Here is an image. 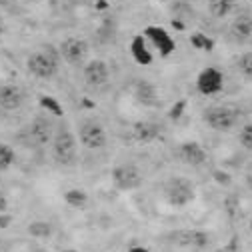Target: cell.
I'll return each mask as SVG.
<instances>
[{
	"mask_svg": "<svg viewBox=\"0 0 252 252\" xmlns=\"http://www.w3.org/2000/svg\"><path fill=\"white\" fill-rule=\"evenodd\" d=\"M238 140H240V146L244 150H252V122L242 126V130L238 134Z\"/></svg>",
	"mask_w": 252,
	"mask_h": 252,
	"instance_id": "26",
	"label": "cell"
},
{
	"mask_svg": "<svg viewBox=\"0 0 252 252\" xmlns=\"http://www.w3.org/2000/svg\"><path fill=\"white\" fill-rule=\"evenodd\" d=\"M196 198V186L186 176H170L162 184V200L172 208H184Z\"/></svg>",
	"mask_w": 252,
	"mask_h": 252,
	"instance_id": "3",
	"label": "cell"
},
{
	"mask_svg": "<svg viewBox=\"0 0 252 252\" xmlns=\"http://www.w3.org/2000/svg\"><path fill=\"white\" fill-rule=\"evenodd\" d=\"M250 232H252V216H250Z\"/></svg>",
	"mask_w": 252,
	"mask_h": 252,
	"instance_id": "35",
	"label": "cell"
},
{
	"mask_svg": "<svg viewBox=\"0 0 252 252\" xmlns=\"http://www.w3.org/2000/svg\"><path fill=\"white\" fill-rule=\"evenodd\" d=\"M184 108H186V98H182V100L174 102V104H172V108H170V112H168L170 120H178V118L184 114Z\"/></svg>",
	"mask_w": 252,
	"mask_h": 252,
	"instance_id": "27",
	"label": "cell"
},
{
	"mask_svg": "<svg viewBox=\"0 0 252 252\" xmlns=\"http://www.w3.org/2000/svg\"><path fill=\"white\" fill-rule=\"evenodd\" d=\"M16 162V152L10 144L0 142V172H6Z\"/></svg>",
	"mask_w": 252,
	"mask_h": 252,
	"instance_id": "21",
	"label": "cell"
},
{
	"mask_svg": "<svg viewBox=\"0 0 252 252\" xmlns=\"http://www.w3.org/2000/svg\"><path fill=\"white\" fill-rule=\"evenodd\" d=\"M130 54H132V58L138 62L140 66L152 64V54H150V50H148L146 40H144L142 34H136L132 38V42H130Z\"/></svg>",
	"mask_w": 252,
	"mask_h": 252,
	"instance_id": "17",
	"label": "cell"
},
{
	"mask_svg": "<svg viewBox=\"0 0 252 252\" xmlns=\"http://www.w3.org/2000/svg\"><path fill=\"white\" fill-rule=\"evenodd\" d=\"M28 234L32 236V238H50L52 236V226L48 222H42V220H36V222L32 224H28Z\"/></svg>",
	"mask_w": 252,
	"mask_h": 252,
	"instance_id": "22",
	"label": "cell"
},
{
	"mask_svg": "<svg viewBox=\"0 0 252 252\" xmlns=\"http://www.w3.org/2000/svg\"><path fill=\"white\" fill-rule=\"evenodd\" d=\"M128 252H148V248H144V246H132V248H128Z\"/></svg>",
	"mask_w": 252,
	"mask_h": 252,
	"instance_id": "32",
	"label": "cell"
},
{
	"mask_svg": "<svg viewBox=\"0 0 252 252\" xmlns=\"http://www.w3.org/2000/svg\"><path fill=\"white\" fill-rule=\"evenodd\" d=\"M230 38L236 42H248L252 40V14L250 12H238L230 22Z\"/></svg>",
	"mask_w": 252,
	"mask_h": 252,
	"instance_id": "15",
	"label": "cell"
},
{
	"mask_svg": "<svg viewBox=\"0 0 252 252\" xmlns=\"http://www.w3.org/2000/svg\"><path fill=\"white\" fill-rule=\"evenodd\" d=\"M26 100V90L16 82H4L0 84V108L12 112L18 110Z\"/></svg>",
	"mask_w": 252,
	"mask_h": 252,
	"instance_id": "13",
	"label": "cell"
},
{
	"mask_svg": "<svg viewBox=\"0 0 252 252\" xmlns=\"http://www.w3.org/2000/svg\"><path fill=\"white\" fill-rule=\"evenodd\" d=\"M52 148V160L58 166H72L76 164V154H78V140L68 128L66 122H60L54 126V134L50 140Z\"/></svg>",
	"mask_w": 252,
	"mask_h": 252,
	"instance_id": "1",
	"label": "cell"
},
{
	"mask_svg": "<svg viewBox=\"0 0 252 252\" xmlns=\"http://www.w3.org/2000/svg\"><path fill=\"white\" fill-rule=\"evenodd\" d=\"M144 182V172L136 162H120L112 168V184L122 192L134 190V188L142 186Z\"/></svg>",
	"mask_w": 252,
	"mask_h": 252,
	"instance_id": "6",
	"label": "cell"
},
{
	"mask_svg": "<svg viewBox=\"0 0 252 252\" xmlns=\"http://www.w3.org/2000/svg\"><path fill=\"white\" fill-rule=\"evenodd\" d=\"M78 140L84 148L88 150H100L106 146L108 142V136H106V130H104V126L98 122V120H94V118H86L80 122L78 126Z\"/></svg>",
	"mask_w": 252,
	"mask_h": 252,
	"instance_id": "7",
	"label": "cell"
},
{
	"mask_svg": "<svg viewBox=\"0 0 252 252\" xmlns=\"http://www.w3.org/2000/svg\"><path fill=\"white\" fill-rule=\"evenodd\" d=\"M60 58V50H56L52 44H44L40 50L32 52L26 58V68L30 74L40 80H52L58 74Z\"/></svg>",
	"mask_w": 252,
	"mask_h": 252,
	"instance_id": "2",
	"label": "cell"
},
{
	"mask_svg": "<svg viewBox=\"0 0 252 252\" xmlns=\"http://www.w3.org/2000/svg\"><path fill=\"white\" fill-rule=\"evenodd\" d=\"M60 56L64 58L66 64L70 66H84L88 62V54H90V46L84 38H78V36H68L60 42Z\"/></svg>",
	"mask_w": 252,
	"mask_h": 252,
	"instance_id": "8",
	"label": "cell"
},
{
	"mask_svg": "<svg viewBox=\"0 0 252 252\" xmlns=\"http://www.w3.org/2000/svg\"><path fill=\"white\" fill-rule=\"evenodd\" d=\"M166 240L172 242V244H178V246H184V248H192V250L200 252V250H206L210 246L212 236L206 230L194 228V230H176V232H170L166 236Z\"/></svg>",
	"mask_w": 252,
	"mask_h": 252,
	"instance_id": "9",
	"label": "cell"
},
{
	"mask_svg": "<svg viewBox=\"0 0 252 252\" xmlns=\"http://www.w3.org/2000/svg\"><path fill=\"white\" fill-rule=\"evenodd\" d=\"M236 6V0H208V12L214 18H226Z\"/></svg>",
	"mask_w": 252,
	"mask_h": 252,
	"instance_id": "19",
	"label": "cell"
},
{
	"mask_svg": "<svg viewBox=\"0 0 252 252\" xmlns=\"http://www.w3.org/2000/svg\"><path fill=\"white\" fill-rule=\"evenodd\" d=\"M134 98H136V102H140L144 106H152V104H156V88L150 82L140 80L134 86Z\"/></svg>",
	"mask_w": 252,
	"mask_h": 252,
	"instance_id": "18",
	"label": "cell"
},
{
	"mask_svg": "<svg viewBox=\"0 0 252 252\" xmlns=\"http://www.w3.org/2000/svg\"><path fill=\"white\" fill-rule=\"evenodd\" d=\"M236 70H238L244 78L252 80V50L242 52V54L238 56V60H236Z\"/></svg>",
	"mask_w": 252,
	"mask_h": 252,
	"instance_id": "23",
	"label": "cell"
},
{
	"mask_svg": "<svg viewBox=\"0 0 252 252\" xmlns=\"http://www.w3.org/2000/svg\"><path fill=\"white\" fill-rule=\"evenodd\" d=\"M240 116H242V112L234 104H214V106L206 108L202 114L208 128H212L216 132H230L238 124Z\"/></svg>",
	"mask_w": 252,
	"mask_h": 252,
	"instance_id": "4",
	"label": "cell"
},
{
	"mask_svg": "<svg viewBox=\"0 0 252 252\" xmlns=\"http://www.w3.org/2000/svg\"><path fill=\"white\" fill-rule=\"evenodd\" d=\"M4 210H6V198L2 192H0V212H4Z\"/></svg>",
	"mask_w": 252,
	"mask_h": 252,
	"instance_id": "31",
	"label": "cell"
},
{
	"mask_svg": "<svg viewBox=\"0 0 252 252\" xmlns=\"http://www.w3.org/2000/svg\"><path fill=\"white\" fill-rule=\"evenodd\" d=\"M10 220H12V216H8V214H0V228H6V226L10 224Z\"/></svg>",
	"mask_w": 252,
	"mask_h": 252,
	"instance_id": "30",
	"label": "cell"
},
{
	"mask_svg": "<svg viewBox=\"0 0 252 252\" xmlns=\"http://www.w3.org/2000/svg\"><path fill=\"white\" fill-rule=\"evenodd\" d=\"M110 78V68L104 60L100 58H94V60H88L86 64L82 66V80L86 86L90 88H100L108 82Z\"/></svg>",
	"mask_w": 252,
	"mask_h": 252,
	"instance_id": "11",
	"label": "cell"
},
{
	"mask_svg": "<svg viewBox=\"0 0 252 252\" xmlns=\"http://www.w3.org/2000/svg\"><path fill=\"white\" fill-rule=\"evenodd\" d=\"M62 252H78V250H62Z\"/></svg>",
	"mask_w": 252,
	"mask_h": 252,
	"instance_id": "34",
	"label": "cell"
},
{
	"mask_svg": "<svg viewBox=\"0 0 252 252\" xmlns=\"http://www.w3.org/2000/svg\"><path fill=\"white\" fill-rule=\"evenodd\" d=\"M218 252H240V238H238V236H232V238L224 244V248H220Z\"/></svg>",
	"mask_w": 252,
	"mask_h": 252,
	"instance_id": "28",
	"label": "cell"
},
{
	"mask_svg": "<svg viewBox=\"0 0 252 252\" xmlns=\"http://www.w3.org/2000/svg\"><path fill=\"white\" fill-rule=\"evenodd\" d=\"M54 126L56 124H52L48 116H36L32 118V122L24 126V130L18 134V138L28 148H42L52 140Z\"/></svg>",
	"mask_w": 252,
	"mask_h": 252,
	"instance_id": "5",
	"label": "cell"
},
{
	"mask_svg": "<svg viewBox=\"0 0 252 252\" xmlns=\"http://www.w3.org/2000/svg\"><path fill=\"white\" fill-rule=\"evenodd\" d=\"M14 0H0V6H10Z\"/></svg>",
	"mask_w": 252,
	"mask_h": 252,
	"instance_id": "33",
	"label": "cell"
},
{
	"mask_svg": "<svg viewBox=\"0 0 252 252\" xmlns=\"http://www.w3.org/2000/svg\"><path fill=\"white\" fill-rule=\"evenodd\" d=\"M212 178H214L218 184H222V186H228V184L232 182L230 174H226V172H222V170H214V172H212Z\"/></svg>",
	"mask_w": 252,
	"mask_h": 252,
	"instance_id": "29",
	"label": "cell"
},
{
	"mask_svg": "<svg viewBox=\"0 0 252 252\" xmlns=\"http://www.w3.org/2000/svg\"><path fill=\"white\" fill-rule=\"evenodd\" d=\"M190 44H192L194 48H198V50H206V52H210V50L214 48V40L208 38V36L202 34V32H194V34L190 36Z\"/></svg>",
	"mask_w": 252,
	"mask_h": 252,
	"instance_id": "25",
	"label": "cell"
},
{
	"mask_svg": "<svg viewBox=\"0 0 252 252\" xmlns=\"http://www.w3.org/2000/svg\"><path fill=\"white\" fill-rule=\"evenodd\" d=\"M174 158L180 162V164H186V166H202L206 160H208V154L206 150L194 142V140H186V142H180L176 148H174Z\"/></svg>",
	"mask_w": 252,
	"mask_h": 252,
	"instance_id": "10",
	"label": "cell"
},
{
	"mask_svg": "<svg viewBox=\"0 0 252 252\" xmlns=\"http://www.w3.org/2000/svg\"><path fill=\"white\" fill-rule=\"evenodd\" d=\"M222 88H224V76L214 66L204 68L196 78V90L204 94V96H212V94L222 92Z\"/></svg>",
	"mask_w": 252,
	"mask_h": 252,
	"instance_id": "12",
	"label": "cell"
},
{
	"mask_svg": "<svg viewBox=\"0 0 252 252\" xmlns=\"http://www.w3.org/2000/svg\"><path fill=\"white\" fill-rule=\"evenodd\" d=\"M144 36L152 42V46H156V50H158L160 56H164V58L170 56V54L176 50V44H174L172 36L166 32L162 26H154V24L146 26V28H144Z\"/></svg>",
	"mask_w": 252,
	"mask_h": 252,
	"instance_id": "14",
	"label": "cell"
},
{
	"mask_svg": "<svg viewBox=\"0 0 252 252\" xmlns=\"http://www.w3.org/2000/svg\"><path fill=\"white\" fill-rule=\"evenodd\" d=\"M156 2H168V0H156Z\"/></svg>",
	"mask_w": 252,
	"mask_h": 252,
	"instance_id": "36",
	"label": "cell"
},
{
	"mask_svg": "<svg viewBox=\"0 0 252 252\" xmlns=\"http://www.w3.org/2000/svg\"><path fill=\"white\" fill-rule=\"evenodd\" d=\"M160 136V124L154 120H136L132 124V138L140 144H150Z\"/></svg>",
	"mask_w": 252,
	"mask_h": 252,
	"instance_id": "16",
	"label": "cell"
},
{
	"mask_svg": "<svg viewBox=\"0 0 252 252\" xmlns=\"http://www.w3.org/2000/svg\"><path fill=\"white\" fill-rule=\"evenodd\" d=\"M40 106L44 108V110H48L50 114H54V116H62L64 114V110H62V106H60V102L56 100V98H52V96H48V94H44V96H40Z\"/></svg>",
	"mask_w": 252,
	"mask_h": 252,
	"instance_id": "24",
	"label": "cell"
},
{
	"mask_svg": "<svg viewBox=\"0 0 252 252\" xmlns=\"http://www.w3.org/2000/svg\"><path fill=\"white\" fill-rule=\"evenodd\" d=\"M64 202H66L68 206H72V208L82 210V208H86V204H88V194H86L84 190H80V188H70V190L64 192Z\"/></svg>",
	"mask_w": 252,
	"mask_h": 252,
	"instance_id": "20",
	"label": "cell"
}]
</instances>
